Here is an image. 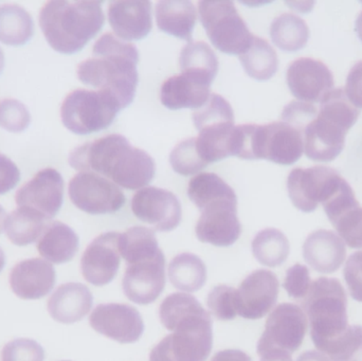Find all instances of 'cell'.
I'll return each instance as SVG.
<instances>
[{
  "label": "cell",
  "mask_w": 362,
  "mask_h": 361,
  "mask_svg": "<svg viewBox=\"0 0 362 361\" xmlns=\"http://www.w3.org/2000/svg\"><path fill=\"white\" fill-rule=\"evenodd\" d=\"M69 163L80 172L103 175L127 190H139L148 186L155 176L156 165L152 157L134 148L122 135L106 136L76 148Z\"/></svg>",
  "instance_id": "6da1fadb"
},
{
  "label": "cell",
  "mask_w": 362,
  "mask_h": 361,
  "mask_svg": "<svg viewBox=\"0 0 362 361\" xmlns=\"http://www.w3.org/2000/svg\"><path fill=\"white\" fill-rule=\"evenodd\" d=\"M93 54L78 66V80L110 93L122 110L131 105L139 82V52L135 45L106 33L95 42Z\"/></svg>",
  "instance_id": "7a4b0ae2"
},
{
  "label": "cell",
  "mask_w": 362,
  "mask_h": 361,
  "mask_svg": "<svg viewBox=\"0 0 362 361\" xmlns=\"http://www.w3.org/2000/svg\"><path fill=\"white\" fill-rule=\"evenodd\" d=\"M102 1L52 0L40 13V25L51 48L63 54L80 52L103 28Z\"/></svg>",
  "instance_id": "3957f363"
},
{
  "label": "cell",
  "mask_w": 362,
  "mask_h": 361,
  "mask_svg": "<svg viewBox=\"0 0 362 361\" xmlns=\"http://www.w3.org/2000/svg\"><path fill=\"white\" fill-rule=\"evenodd\" d=\"M359 112L344 89H333L320 102L317 116L303 131L304 152L310 160L329 162L339 156Z\"/></svg>",
  "instance_id": "277c9868"
},
{
  "label": "cell",
  "mask_w": 362,
  "mask_h": 361,
  "mask_svg": "<svg viewBox=\"0 0 362 361\" xmlns=\"http://www.w3.org/2000/svg\"><path fill=\"white\" fill-rule=\"evenodd\" d=\"M308 318L310 337L317 349L341 336L349 326L348 299L339 280L319 278L301 301Z\"/></svg>",
  "instance_id": "5b68a950"
},
{
  "label": "cell",
  "mask_w": 362,
  "mask_h": 361,
  "mask_svg": "<svg viewBox=\"0 0 362 361\" xmlns=\"http://www.w3.org/2000/svg\"><path fill=\"white\" fill-rule=\"evenodd\" d=\"M212 318L204 307L181 318L151 352L150 361H206L212 351Z\"/></svg>",
  "instance_id": "8992f818"
},
{
  "label": "cell",
  "mask_w": 362,
  "mask_h": 361,
  "mask_svg": "<svg viewBox=\"0 0 362 361\" xmlns=\"http://www.w3.org/2000/svg\"><path fill=\"white\" fill-rule=\"evenodd\" d=\"M121 110L116 99L105 91L76 89L62 104V122L71 133L88 135L108 129Z\"/></svg>",
  "instance_id": "52a82bcc"
},
{
  "label": "cell",
  "mask_w": 362,
  "mask_h": 361,
  "mask_svg": "<svg viewBox=\"0 0 362 361\" xmlns=\"http://www.w3.org/2000/svg\"><path fill=\"white\" fill-rule=\"evenodd\" d=\"M199 18L215 48L227 54L242 55L255 40L233 1L202 0L198 2Z\"/></svg>",
  "instance_id": "ba28073f"
},
{
  "label": "cell",
  "mask_w": 362,
  "mask_h": 361,
  "mask_svg": "<svg viewBox=\"0 0 362 361\" xmlns=\"http://www.w3.org/2000/svg\"><path fill=\"white\" fill-rule=\"evenodd\" d=\"M199 136L198 150L206 163L217 162L230 156L229 140L234 127V112L227 100L212 93L208 102L193 114Z\"/></svg>",
  "instance_id": "9c48e42d"
},
{
  "label": "cell",
  "mask_w": 362,
  "mask_h": 361,
  "mask_svg": "<svg viewBox=\"0 0 362 361\" xmlns=\"http://www.w3.org/2000/svg\"><path fill=\"white\" fill-rule=\"evenodd\" d=\"M340 174L327 167L295 169L287 179L291 203L297 209L310 213L318 206L325 205L346 182Z\"/></svg>",
  "instance_id": "30bf717a"
},
{
  "label": "cell",
  "mask_w": 362,
  "mask_h": 361,
  "mask_svg": "<svg viewBox=\"0 0 362 361\" xmlns=\"http://www.w3.org/2000/svg\"><path fill=\"white\" fill-rule=\"evenodd\" d=\"M68 192L76 208L93 215L119 211L127 201L116 184L93 172L76 174L70 180Z\"/></svg>",
  "instance_id": "8fae6325"
},
{
  "label": "cell",
  "mask_w": 362,
  "mask_h": 361,
  "mask_svg": "<svg viewBox=\"0 0 362 361\" xmlns=\"http://www.w3.org/2000/svg\"><path fill=\"white\" fill-rule=\"evenodd\" d=\"M306 332L308 317L303 309L291 303H282L266 321L265 331L257 343V354L274 349L293 353L301 347Z\"/></svg>",
  "instance_id": "7c38bea8"
},
{
  "label": "cell",
  "mask_w": 362,
  "mask_h": 361,
  "mask_svg": "<svg viewBox=\"0 0 362 361\" xmlns=\"http://www.w3.org/2000/svg\"><path fill=\"white\" fill-rule=\"evenodd\" d=\"M303 152V135L291 125L283 121L255 125L253 158L291 165L301 158Z\"/></svg>",
  "instance_id": "4fadbf2b"
},
{
  "label": "cell",
  "mask_w": 362,
  "mask_h": 361,
  "mask_svg": "<svg viewBox=\"0 0 362 361\" xmlns=\"http://www.w3.org/2000/svg\"><path fill=\"white\" fill-rule=\"evenodd\" d=\"M200 211L202 215L196 224L195 232L202 243L229 247L238 241L242 233L238 218V197L211 201Z\"/></svg>",
  "instance_id": "5bb4252c"
},
{
  "label": "cell",
  "mask_w": 362,
  "mask_h": 361,
  "mask_svg": "<svg viewBox=\"0 0 362 361\" xmlns=\"http://www.w3.org/2000/svg\"><path fill=\"white\" fill-rule=\"evenodd\" d=\"M132 210L136 218L161 232L177 228L182 214L176 195L156 187L138 191L132 199Z\"/></svg>",
  "instance_id": "9a60e30c"
},
{
  "label": "cell",
  "mask_w": 362,
  "mask_h": 361,
  "mask_svg": "<svg viewBox=\"0 0 362 361\" xmlns=\"http://www.w3.org/2000/svg\"><path fill=\"white\" fill-rule=\"evenodd\" d=\"M89 324L95 332L123 345L137 343L144 332L139 312L120 303L98 305L89 317Z\"/></svg>",
  "instance_id": "2e32d148"
},
{
  "label": "cell",
  "mask_w": 362,
  "mask_h": 361,
  "mask_svg": "<svg viewBox=\"0 0 362 361\" xmlns=\"http://www.w3.org/2000/svg\"><path fill=\"white\" fill-rule=\"evenodd\" d=\"M125 296L136 304L155 302L165 288V259L163 252L153 258L127 264L122 282Z\"/></svg>",
  "instance_id": "e0dca14e"
},
{
  "label": "cell",
  "mask_w": 362,
  "mask_h": 361,
  "mask_svg": "<svg viewBox=\"0 0 362 361\" xmlns=\"http://www.w3.org/2000/svg\"><path fill=\"white\" fill-rule=\"evenodd\" d=\"M18 207L42 214L47 220L54 218L64 201V179L54 169L42 170L15 195Z\"/></svg>",
  "instance_id": "ac0fdd59"
},
{
  "label": "cell",
  "mask_w": 362,
  "mask_h": 361,
  "mask_svg": "<svg viewBox=\"0 0 362 361\" xmlns=\"http://www.w3.org/2000/svg\"><path fill=\"white\" fill-rule=\"evenodd\" d=\"M279 280L272 271H253L236 290V312L245 319H261L276 305L279 296Z\"/></svg>",
  "instance_id": "d6986e66"
},
{
  "label": "cell",
  "mask_w": 362,
  "mask_h": 361,
  "mask_svg": "<svg viewBox=\"0 0 362 361\" xmlns=\"http://www.w3.org/2000/svg\"><path fill=\"white\" fill-rule=\"evenodd\" d=\"M287 85L296 99L305 103H320L333 90L334 76L322 61L310 57L296 59L286 73Z\"/></svg>",
  "instance_id": "ffe728a7"
},
{
  "label": "cell",
  "mask_w": 362,
  "mask_h": 361,
  "mask_svg": "<svg viewBox=\"0 0 362 361\" xmlns=\"http://www.w3.org/2000/svg\"><path fill=\"white\" fill-rule=\"evenodd\" d=\"M118 232L102 233L86 248L81 260L83 277L95 286L110 284L120 267Z\"/></svg>",
  "instance_id": "44dd1931"
},
{
  "label": "cell",
  "mask_w": 362,
  "mask_h": 361,
  "mask_svg": "<svg viewBox=\"0 0 362 361\" xmlns=\"http://www.w3.org/2000/svg\"><path fill=\"white\" fill-rule=\"evenodd\" d=\"M108 21L121 40H144L152 31V4L148 0L110 1Z\"/></svg>",
  "instance_id": "7402d4cb"
},
{
  "label": "cell",
  "mask_w": 362,
  "mask_h": 361,
  "mask_svg": "<svg viewBox=\"0 0 362 361\" xmlns=\"http://www.w3.org/2000/svg\"><path fill=\"white\" fill-rule=\"evenodd\" d=\"M54 267L35 258L21 261L11 271L10 285L13 292L23 300H37L46 297L55 285Z\"/></svg>",
  "instance_id": "603a6c76"
},
{
  "label": "cell",
  "mask_w": 362,
  "mask_h": 361,
  "mask_svg": "<svg viewBox=\"0 0 362 361\" xmlns=\"http://www.w3.org/2000/svg\"><path fill=\"white\" fill-rule=\"evenodd\" d=\"M303 256L314 271L333 273L346 260V244L333 231H315L308 235L304 243Z\"/></svg>",
  "instance_id": "cb8c5ba5"
},
{
  "label": "cell",
  "mask_w": 362,
  "mask_h": 361,
  "mask_svg": "<svg viewBox=\"0 0 362 361\" xmlns=\"http://www.w3.org/2000/svg\"><path fill=\"white\" fill-rule=\"evenodd\" d=\"M93 297L84 284L66 283L59 286L48 300V312L59 324L81 321L93 307Z\"/></svg>",
  "instance_id": "d4e9b609"
},
{
  "label": "cell",
  "mask_w": 362,
  "mask_h": 361,
  "mask_svg": "<svg viewBox=\"0 0 362 361\" xmlns=\"http://www.w3.org/2000/svg\"><path fill=\"white\" fill-rule=\"evenodd\" d=\"M196 8L187 0H161L157 2V27L170 35L187 42H193L192 34L195 27Z\"/></svg>",
  "instance_id": "484cf974"
},
{
  "label": "cell",
  "mask_w": 362,
  "mask_h": 361,
  "mask_svg": "<svg viewBox=\"0 0 362 361\" xmlns=\"http://www.w3.org/2000/svg\"><path fill=\"white\" fill-rule=\"evenodd\" d=\"M181 74L202 86L210 87L218 71V59L204 42H191L180 53Z\"/></svg>",
  "instance_id": "4316f807"
},
{
  "label": "cell",
  "mask_w": 362,
  "mask_h": 361,
  "mask_svg": "<svg viewBox=\"0 0 362 361\" xmlns=\"http://www.w3.org/2000/svg\"><path fill=\"white\" fill-rule=\"evenodd\" d=\"M37 250L49 262L54 264L69 262L78 250V235L64 223H50L38 239Z\"/></svg>",
  "instance_id": "83f0119b"
},
{
  "label": "cell",
  "mask_w": 362,
  "mask_h": 361,
  "mask_svg": "<svg viewBox=\"0 0 362 361\" xmlns=\"http://www.w3.org/2000/svg\"><path fill=\"white\" fill-rule=\"evenodd\" d=\"M209 97L210 87L197 84L182 74L168 78L161 86V103L172 110L181 108L199 110L208 102Z\"/></svg>",
  "instance_id": "f1b7e54d"
},
{
  "label": "cell",
  "mask_w": 362,
  "mask_h": 361,
  "mask_svg": "<svg viewBox=\"0 0 362 361\" xmlns=\"http://www.w3.org/2000/svg\"><path fill=\"white\" fill-rule=\"evenodd\" d=\"M48 223L42 214L18 207L6 216L4 231L14 245L27 246L40 239Z\"/></svg>",
  "instance_id": "f546056e"
},
{
  "label": "cell",
  "mask_w": 362,
  "mask_h": 361,
  "mask_svg": "<svg viewBox=\"0 0 362 361\" xmlns=\"http://www.w3.org/2000/svg\"><path fill=\"white\" fill-rule=\"evenodd\" d=\"M34 34V23L27 10L17 4L0 6V42L23 46Z\"/></svg>",
  "instance_id": "4dcf8cb0"
},
{
  "label": "cell",
  "mask_w": 362,
  "mask_h": 361,
  "mask_svg": "<svg viewBox=\"0 0 362 361\" xmlns=\"http://www.w3.org/2000/svg\"><path fill=\"white\" fill-rule=\"evenodd\" d=\"M172 285L182 292L199 290L206 281V267L202 259L193 254H181L169 265Z\"/></svg>",
  "instance_id": "1f68e13d"
},
{
  "label": "cell",
  "mask_w": 362,
  "mask_h": 361,
  "mask_svg": "<svg viewBox=\"0 0 362 361\" xmlns=\"http://www.w3.org/2000/svg\"><path fill=\"white\" fill-rule=\"evenodd\" d=\"M270 36L281 50L295 52L308 44L310 30L301 17L284 13L272 21Z\"/></svg>",
  "instance_id": "d6a6232c"
},
{
  "label": "cell",
  "mask_w": 362,
  "mask_h": 361,
  "mask_svg": "<svg viewBox=\"0 0 362 361\" xmlns=\"http://www.w3.org/2000/svg\"><path fill=\"white\" fill-rule=\"evenodd\" d=\"M245 71L257 81L270 80L278 71L279 59L274 49L267 40L255 37L246 52L240 55Z\"/></svg>",
  "instance_id": "836d02e7"
},
{
  "label": "cell",
  "mask_w": 362,
  "mask_h": 361,
  "mask_svg": "<svg viewBox=\"0 0 362 361\" xmlns=\"http://www.w3.org/2000/svg\"><path fill=\"white\" fill-rule=\"evenodd\" d=\"M118 245L127 264L153 258L163 252L154 231L141 226L132 227L122 235L120 233Z\"/></svg>",
  "instance_id": "e575fe53"
},
{
  "label": "cell",
  "mask_w": 362,
  "mask_h": 361,
  "mask_svg": "<svg viewBox=\"0 0 362 361\" xmlns=\"http://www.w3.org/2000/svg\"><path fill=\"white\" fill-rule=\"evenodd\" d=\"M289 242L278 229L259 231L252 241V254L257 262L268 267H278L289 256Z\"/></svg>",
  "instance_id": "d590c367"
},
{
  "label": "cell",
  "mask_w": 362,
  "mask_h": 361,
  "mask_svg": "<svg viewBox=\"0 0 362 361\" xmlns=\"http://www.w3.org/2000/svg\"><path fill=\"white\" fill-rule=\"evenodd\" d=\"M187 196L198 209L202 210L211 201L236 197V194L233 189L216 174L200 173L189 180Z\"/></svg>",
  "instance_id": "8d00e7d4"
},
{
  "label": "cell",
  "mask_w": 362,
  "mask_h": 361,
  "mask_svg": "<svg viewBox=\"0 0 362 361\" xmlns=\"http://www.w3.org/2000/svg\"><path fill=\"white\" fill-rule=\"evenodd\" d=\"M319 351L329 361H362V326H349L341 336L323 345Z\"/></svg>",
  "instance_id": "74e56055"
},
{
  "label": "cell",
  "mask_w": 362,
  "mask_h": 361,
  "mask_svg": "<svg viewBox=\"0 0 362 361\" xmlns=\"http://www.w3.org/2000/svg\"><path fill=\"white\" fill-rule=\"evenodd\" d=\"M170 163L174 171L182 176L194 175L208 165L198 150L196 138L178 143L170 155Z\"/></svg>",
  "instance_id": "f35d334b"
},
{
  "label": "cell",
  "mask_w": 362,
  "mask_h": 361,
  "mask_svg": "<svg viewBox=\"0 0 362 361\" xmlns=\"http://www.w3.org/2000/svg\"><path fill=\"white\" fill-rule=\"evenodd\" d=\"M331 223L349 247L362 248V208L359 203L342 212Z\"/></svg>",
  "instance_id": "ab89813d"
},
{
  "label": "cell",
  "mask_w": 362,
  "mask_h": 361,
  "mask_svg": "<svg viewBox=\"0 0 362 361\" xmlns=\"http://www.w3.org/2000/svg\"><path fill=\"white\" fill-rule=\"evenodd\" d=\"M206 305L216 319L221 321L235 319L236 290L228 285L213 288L206 297Z\"/></svg>",
  "instance_id": "60d3db41"
},
{
  "label": "cell",
  "mask_w": 362,
  "mask_h": 361,
  "mask_svg": "<svg viewBox=\"0 0 362 361\" xmlns=\"http://www.w3.org/2000/svg\"><path fill=\"white\" fill-rule=\"evenodd\" d=\"M31 116L21 102L15 99L0 100V126L10 133H21L29 126Z\"/></svg>",
  "instance_id": "b9f144b4"
},
{
  "label": "cell",
  "mask_w": 362,
  "mask_h": 361,
  "mask_svg": "<svg viewBox=\"0 0 362 361\" xmlns=\"http://www.w3.org/2000/svg\"><path fill=\"white\" fill-rule=\"evenodd\" d=\"M44 358L42 345L32 339H15L1 351V361H44Z\"/></svg>",
  "instance_id": "7bdbcfd3"
},
{
  "label": "cell",
  "mask_w": 362,
  "mask_h": 361,
  "mask_svg": "<svg viewBox=\"0 0 362 361\" xmlns=\"http://www.w3.org/2000/svg\"><path fill=\"white\" fill-rule=\"evenodd\" d=\"M312 283L308 267L295 264L286 271L283 288L291 298L302 301L310 292Z\"/></svg>",
  "instance_id": "ee69618b"
},
{
  "label": "cell",
  "mask_w": 362,
  "mask_h": 361,
  "mask_svg": "<svg viewBox=\"0 0 362 361\" xmlns=\"http://www.w3.org/2000/svg\"><path fill=\"white\" fill-rule=\"evenodd\" d=\"M318 114V110L314 105L305 102H291L282 112L283 122L301 131L303 135L306 125Z\"/></svg>",
  "instance_id": "f6af8a7d"
},
{
  "label": "cell",
  "mask_w": 362,
  "mask_h": 361,
  "mask_svg": "<svg viewBox=\"0 0 362 361\" xmlns=\"http://www.w3.org/2000/svg\"><path fill=\"white\" fill-rule=\"evenodd\" d=\"M344 276L352 298L362 302V251L355 252L346 261Z\"/></svg>",
  "instance_id": "bcb514c9"
},
{
  "label": "cell",
  "mask_w": 362,
  "mask_h": 361,
  "mask_svg": "<svg viewBox=\"0 0 362 361\" xmlns=\"http://www.w3.org/2000/svg\"><path fill=\"white\" fill-rule=\"evenodd\" d=\"M19 180L21 172L17 165L6 155L0 154V195L13 190Z\"/></svg>",
  "instance_id": "7dc6e473"
},
{
  "label": "cell",
  "mask_w": 362,
  "mask_h": 361,
  "mask_svg": "<svg viewBox=\"0 0 362 361\" xmlns=\"http://www.w3.org/2000/svg\"><path fill=\"white\" fill-rule=\"evenodd\" d=\"M346 97L353 105L362 108V61L353 66L346 78Z\"/></svg>",
  "instance_id": "c3c4849f"
},
{
  "label": "cell",
  "mask_w": 362,
  "mask_h": 361,
  "mask_svg": "<svg viewBox=\"0 0 362 361\" xmlns=\"http://www.w3.org/2000/svg\"><path fill=\"white\" fill-rule=\"evenodd\" d=\"M211 361H252L249 355L240 350H223L213 356Z\"/></svg>",
  "instance_id": "681fc988"
},
{
  "label": "cell",
  "mask_w": 362,
  "mask_h": 361,
  "mask_svg": "<svg viewBox=\"0 0 362 361\" xmlns=\"http://www.w3.org/2000/svg\"><path fill=\"white\" fill-rule=\"evenodd\" d=\"M259 361H293L291 354L282 350H268L259 354Z\"/></svg>",
  "instance_id": "f907efd6"
},
{
  "label": "cell",
  "mask_w": 362,
  "mask_h": 361,
  "mask_svg": "<svg viewBox=\"0 0 362 361\" xmlns=\"http://www.w3.org/2000/svg\"><path fill=\"white\" fill-rule=\"evenodd\" d=\"M297 361H329V360L321 352L308 351L301 354Z\"/></svg>",
  "instance_id": "816d5d0a"
},
{
  "label": "cell",
  "mask_w": 362,
  "mask_h": 361,
  "mask_svg": "<svg viewBox=\"0 0 362 361\" xmlns=\"http://www.w3.org/2000/svg\"><path fill=\"white\" fill-rule=\"evenodd\" d=\"M355 27H356L357 34H358L359 38H361L362 42V12L359 14V16L357 17Z\"/></svg>",
  "instance_id": "f5cc1de1"
},
{
  "label": "cell",
  "mask_w": 362,
  "mask_h": 361,
  "mask_svg": "<svg viewBox=\"0 0 362 361\" xmlns=\"http://www.w3.org/2000/svg\"><path fill=\"white\" fill-rule=\"evenodd\" d=\"M6 213L4 208L0 206V233H1L2 228L4 227V222H6Z\"/></svg>",
  "instance_id": "db71d44e"
},
{
  "label": "cell",
  "mask_w": 362,
  "mask_h": 361,
  "mask_svg": "<svg viewBox=\"0 0 362 361\" xmlns=\"http://www.w3.org/2000/svg\"><path fill=\"white\" fill-rule=\"evenodd\" d=\"M6 265V256H4V250L0 248V273Z\"/></svg>",
  "instance_id": "11a10c76"
},
{
  "label": "cell",
  "mask_w": 362,
  "mask_h": 361,
  "mask_svg": "<svg viewBox=\"0 0 362 361\" xmlns=\"http://www.w3.org/2000/svg\"><path fill=\"white\" fill-rule=\"evenodd\" d=\"M4 68V54L2 49L0 48V73H1L2 70Z\"/></svg>",
  "instance_id": "9f6ffc18"
},
{
  "label": "cell",
  "mask_w": 362,
  "mask_h": 361,
  "mask_svg": "<svg viewBox=\"0 0 362 361\" xmlns=\"http://www.w3.org/2000/svg\"><path fill=\"white\" fill-rule=\"evenodd\" d=\"M63 361H69V360H63Z\"/></svg>",
  "instance_id": "6f0895ef"
}]
</instances>
